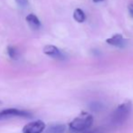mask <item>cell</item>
<instances>
[{"instance_id":"6da1fadb","label":"cell","mask_w":133,"mask_h":133,"mask_svg":"<svg viewBox=\"0 0 133 133\" xmlns=\"http://www.w3.org/2000/svg\"><path fill=\"white\" fill-rule=\"evenodd\" d=\"M93 123V117L87 112H82L79 116L74 118L70 123L69 128L72 132L84 133L90 130Z\"/></svg>"},{"instance_id":"7a4b0ae2","label":"cell","mask_w":133,"mask_h":133,"mask_svg":"<svg viewBox=\"0 0 133 133\" xmlns=\"http://www.w3.org/2000/svg\"><path fill=\"white\" fill-rule=\"evenodd\" d=\"M132 110V104L130 101H125L118 106L110 117V123L113 126H121L129 119Z\"/></svg>"},{"instance_id":"3957f363","label":"cell","mask_w":133,"mask_h":133,"mask_svg":"<svg viewBox=\"0 0 133 133\" xmlns=\"http://www.w3.org/2000/svg\"><path fill=\"white\" fill-rule=\"evenodd\" d=\"M32 114L26 110L18 108H6L0 111V119H11V118H31Z\"/></svg>"},{"instance_id":"277c9868","label":"cell","mask_w":133,"mask_h":133,"mask_svg":"<svg viewBox=\"0 0 133 133\" xmlns=\"http://www.w3.org/2000/svg\"><path fill=\"white\" fill-rule=\"evenodd\" d=\"M45 123L37 119L27 123L23 128V133H43L45 130Z\"/></svg>"},{"instance_id":"5b68a950","label":"cell","mask_w":133,"mask_h":133,"mask_svg":"<svg viewBox=\"0 0 133 133\" xmlns=\"http://www.w3.org/2000/svg\"><path fill=\"white\" fill-rule=\"evenodd\" d=\"M43 52L48 57H55V59H60L62 57V53L60 49L57 47L54 46V45H46L43 48Z\"/></svg>"},{"instance_id":"8992f818","label":"cell","mask_w":133,"mask_h":133,"mask_svg":"<svg viewBox=\"0 0 133 133\" xmlns=\"http://www.w3.org/2000/svg\"><path fill=\"white\" fill-rule=\"evenodd\" d=\"M106 42L109 45H111V46H115V47H122L124 46L125 41L123 39V37L121 34H115L113 35L111 37L106 39Z\"/></svg>"},{"instance_id":"52a82bcc","label":"cell","mask_w":133,"mask_h":133,"mask_svg":"<svg viewBox=\"0 0 133 133\" xmlns=\"http://www.w3.org/2000/svg\"><path fill=\"white\" fill-rule=\"evenodd\" d=\"M25 20L28 23V25L32 27L33 29H38L41 27V22L39 20V18L35 16V14H29L25 18Z\"/></svg>"},{"instance_id":"ba28073f","label":"cell","mask_w":133,"mask_h":133,"mask_svg":"<svg viewBox=\"0 0 133 133\" xmlns=\"http://www.w3.org/2000/svg\"><path fill=\"white\" fill-rule=\"evenodd\" d=\"M74 18L75 21H77L78 23H82V22L85 21V14L84 12L80 8H76L74 12Z\"/></svg>"},{"instance_id":"9c48e42d","label":"cell","mask_w":133,"mask_h":133,"mask_svg":"<svg viewBox=\"0 0 133 133\" xmlns=\"http://www.w3.org/2000/svg\"><path fill=\"white\" fill-rule=\"evenodd\" d=\"M65 130L64 125L57 124V125H52L48 128L45 133H63Z\"/></svg>"},{"instance_id":"30bf717a","label":"cell","mask_w":133,"mask_h":133,"mask_svg":"<svg viewBox=\"0 0 133 133\" xmlns=\"http://www.w3.org/2000/svg\"><path fill=\"white\" fill-rule=\"evenodd\" d=\"M7 54H8L9 57L12 59H16L18 57V52L16 50V48L15 47H12V46H8L7 47Z\"/></svg>"},{"instance_id":"8fae6325","label":"cell","mask_w":133,"mask_h":133,"mask_svg":"<svg viewBox=\"0 0 133 133\" xmlns=\"http://www.w3.org/2000/svg\"><path fill=\"white\" fill-rule=\"evenodd\" d=\"M16 3L17 4L19 7H25L28 5V0H16Z\"/></svg>"},{"instance_id":"7c38bea8","label":"cell","mask_w":133,"mask_h":133,"mask_svg":"<svg viewBox=\"0 0 133 133\" xmlns=\"http://www.w3.org/2000/svg\"><path fill=\"white\" fill-rule=\"evenodd\" d=\"M91 108L92 110H98L99 108H102V105L98 102H93L91 104Z\"/></svg>"},{"instance_id":"4fadbf2b","label":"cell","mask_w":133,"mask_h":133,"mask_svg":"<svg viewBox=\"0 0 133 133\" xmlns=\"http://www.w3.org/2000/svg\"><path fill=\"white\" fill-rule=\"evenodd\" d=\"M128 10H129V13L130 14V16L133 18V4H130V5H129Z\"/></svg>"},{"instance_id":"5bb4252c","label":"cell","mask_w":133,"mask_h":133,"mask_svg":"<svg viewBox=\"0 0 133 133\" xmlns=\"http://www.w3.org/2000/svg\"><path fill=\"white\" fill-rule=\"evenodd\" d=\"M84 133H103L101 130H88V131L84 132Z\"/></svg>"},{"instance_id":"9a60e30c","label":"cell","mask_w":133,"mask_h":133,"mask_svg":"<svg viewBox=\"0 0 133 133\" xmlns=\"http://www.w3.org/2000/svg\"><path fill=\"white\" fill-rule=\"evenodd\" d=\"M102 1H103V0H93L94 3H99V2H102Z\"/></svg>"}]
</instances>
